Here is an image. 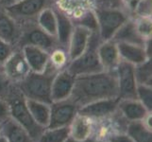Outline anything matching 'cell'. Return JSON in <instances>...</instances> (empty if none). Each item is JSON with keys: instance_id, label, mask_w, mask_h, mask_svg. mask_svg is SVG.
<instances>
[{"instance_id": "1", "label": "cell", "mask_w": 152, "mask_h": 142, "mask_svg": "<svg viewBox=\"0 0 152 142\" xmlns=\"http://www.w3.org/2000/svg\"><path fill=\"white\" fill-rule=\"evenodd\" d=\"M118 97L114 71H101L75 78L74 88L69 98L78 107L105 99Z\"/></svg>"}, {"instance_id": "2", "label": "cell", "mask_w": 152, "mask_h": 142, "mask_svg": "<svg viewBox=\"0 0 152 142\" xmlns=\"http://www.w3.org/2000/svg\"><path fill=\"white\" fill-rule=\"evenodd\" d=\"M57 73L48 65L43 72H30L22 82L16 85V87L26 99L51 104L52 82Z\"/></svg>"}, {"instance_id": "3", "label": "cell", "mask_w": 152, "mask_h": 142, "mask_svg": "<svg viewBox=\"0 0 152 142\" xmlns=\"http://www.w3.org/2000/svg\"><path fill=\"white\" fill-rule=\"evenodd\" d=\"M10 108V117L28 131L34 142L38 140L45 128L36 123L30 115L26 103V98L19 91L16 85H13L6 98Z\"/></svg>"}, {"instance_id": "4", "label": "cell", "mask_w": 152, "mask_h": 142, "mask_svg": "<svg viewBox=\"0 0 152 142\" xmlns=\"http://www.w3.org/2000/svg\"><path fill=\"white\" fill-rule=\"evenodd\" d=\"M100 42L101 39L97 32L92 33L86 49L81 55L70 61L67 70L75 77L104 71L97 54V47Z\"/></svg>"}, {"instance_id": "5", "label": "cell", "mask_w": 152, "mask_h": 142, "mask_svg": "<svg viewBox=\"0 0 152 142\" xmlns=\"http://www.w3.org/2000/svg\"><path fill=\"white\" fill-rule=\"evenodd\" d=\"M94 12L96 16L98 35L101 41L111 40L118 29L130 18L121 8L97 5Z\"/></svg>"}, {"instance_id": "6", "label": "cell", "mask_w": 152, "mask_h": 142, "mask_svg": "<svg viewBox=\"0 0 152 142\" xmlns=\"http://www.w3.org/2000/svg\"><path fill=\"white\" fill-rule=\"evenodd\" d=\"M21 28V35L16 49H22L24 46H34L48 51V53L58 46L57 39L42 29L37 23H28Z\"/></svg>"}, {"instance_id": "7", "label": "cell", "mask_w": 152, "mask_h": 142, "mask_svg": "<svg viewBox=\"0 0 152 142\" xmlns=\"http://www.w3.org/2000/svg\"><path fill=\"white\" fill-rule=\"evenodd\" d=\"M51 0H18L5 10L19 24L23 25L36 22L38 15L45 8H48Z\"/></svg>"}, {"instance_id": "8", "label": "cell", "mask_w": 152, "mask_h": 142, "mask_svg": "<svg viewBox=\"0 0 152 142\" xmlns=\"http://www.w3.org/2000/svg\"><path fill=\"white\" fill-rule=\"evenodd\" d=\"M118 98L121 99H137L136 90L137 82L134 75V65L123 60L119 62L115 68Z\"/></svg>"}, {"instance_id": "9", "label": "cell", "mask_w": 152, "mask_h": 142, "mask_svg": "<svg viewBox=\"0 0 152 142\" xmlns=\"http://www.w3.org/2000/svg\"><path fill=\"white\" fill-rule=\"evenodd\" d=\"M80 107L70 99L50 104L49 123L46 128L68 127L78 113Z\"/></svg>"}, {"instance_id": "10", "label": "cell", "mask_w": 152, "mask_h": 142, "mask_svg": "<svg viewBox=\"0 0 152 142\" xmlns=\"http://www.w3.org/2000/svg\"><path fill=\"white\" fill-rule=\"evenodd\" d=\"M2 69L5 76L7 77L10 83L14 85L22 82L31 72L21 49H14L12 54L5 62Z\"/></svg>"}, {"instance_id": "11", "label": "cell", "mask_w": 152, "mask_h": 142, "mask_svg": "<svg viewBox=\"0 0 152 142\" xmlns=\"http://www.w3.org/2000/svg\"><path fill=\"white\" fill-rule=\"evenodd\" d=\"M119 98L105 99L86 104L78 109V114L86 116L93 119H101L107 118L117 111Z\"/></svg>"}, {"instance_id": "12", "label": "cell", "mask_w": 152, "mask_h": 142, "mask_svg": "<svg viewBox=\"0 0 152 142\" xmlns=\"http://www.w3.org/2000/svg\"><path fill=\"white\" fill-rule=\"evenodd\" d=\"M75 76L67 70H61L55 75L51 87V99L53 102L64 101L71 97L74 88Z\"/></svg>"}, {"instance_id": "13", "label": "cell", "mask_w": 152, "mask_h": 142, "mask_svg": "<svg viewBox=\"0 0 152 142\" xmlns=\"http://www.w3.org/2000/svg\"><path fill=\"white\" fill-rule=\"evenodd\" d=\"M97 54L104 71H114L121 61L117 44L112 39L100 42L97 47Z\"/></svg>"}, {"instance_id": "14", "label": "cell", "mask_w": 152, "mask_h": 142, "mask_svg": "<svg viewBox=\"0 0 152 142\" xmlns=\"http://www.w3.org/2000/svg\"><path fill=\"white\" fill-rule=\"evenodd\" d=\"M95 119L78 114L69 125V136L77 141H84L93 138Z\"/></svg>"}, {"instance_id": "15", "label": "cell", "mask_w": 152, "mask_h": 142, "mask_svg": "<svg viewBox=\"0 0 152 142\" xmlns=\"http://www.w3.org/2000/svg\"><path fill=\"white\" fill-rule=\"evenodd\" d=\"M92 33L94 32L86 28H83L81 26H75L67 46V52L70 61L76 59L83 53L88 46Z\"/></svg>"}, {"instance_id": "16", "label": "cell", "mask_w": 152, "mask_h": 142, "mask_svg": "<svg viewBox=\"0 0 152 142\" xmlns=\"http://www.w3.org/2000/svg\"><path fill=\"white\" fill-rule=\"evenodd\" d=\"M21 35L19 24L0 7V38L16 47Z\"/></svg>"}, {"instance_id": "17", "label": "cell", "mask_w": 152, "mask_h": 142, "mask_svg": "<svg viewBox=\"0 0 152 142\" xmlns=\"http://www.w3.org/2000/svg\"><path fill=\"white\" fill-rule=\"evenodd\" d=\"M21 49L31 72L41 73L45 70L49 62L48 51L34 46H24Z\"/></svg>"}, {"instance_id": "18", "label": "cell", "mask_w": 152, "mask_h": 142, "mask_svg": "<svg viewBox=\"0 0 152 142\" xmlns=\"http://www.w3.org/2000/svg\"><path fill=\"white\" fill-rule=\"evenodd\" d=\"M118 111L128 121H141L150 113L138 99H119Z\"/></svg>"}, {"instance_id": "19", "label": "cell", "mask_w": 152, "mask_h": 142, "mask_svg": "<svg viewBox=\"0 0 152 142\" xmlns=\"http://www.w3.org/2000/svg\"><path fill=\"white\" fill-rule=\"evenodd\" d=\"M54 12L57 17L56 39L58 42V45L67 49L75 24L71 20V18L60 9L54 10Z\"/></svg>"}, {"instance_id": "20", "label": "cell", "mask_w": 152, "mask_h": 142, "mask_svg": "<svg viewBox=\"0 0 152 142\" xmlns=\"http://www.w3.org/2000/svg\"><path fill=\"white\" fill-rule=\"evenodd\" d=\"M1 135L8 142H34L28 131L10 117L1 122Z\"/></svg>"}, {"instance_id": "21", "label": "cell", "mask_w": 152, "mask_h": 142, "mask_svg": "<svg viewBox=\"0 0 152 142\" xmlns=\"http://www.w3.org/2000/svg\"><path fill=\"white\" fill-rule=\"evenodd\" d=\"M112 40L115 43H127L139 46H144L145 42V40L138 33L133 18H129L127 22H125L115 32Z\"/></svg>"}, {"instance_id": "22", "label": "cell", "mask_w": 152, "mask_h": 142, "mask_svg": "<svg viewBox=\"0 0 152 142\" xmlns=\"http://www.w3.org/2000/svg\"><path fill=\"white\" fill-rule=\"evenodd\" d=\"M120 59L129 63L133 65H139L150 58L148 57L144 49V46L127 44V43H116Z\"/></svg>"}, {"instance_id": "23", "label": "cell", "mask_w": 152, "mask_h": 142, "mask_svg": "<svg viewBox=\"0 0 152 142\" xmlns=\"http://www.w3.org/2000/svg\"><path fill=\"white\" fill-rule=\"evenodd\" d=\"M26 103L36 123L44 128L48 127L50 117V104L28 99H26Z\"/></svg>"}, {"instance_id": "24", "label": "cell", "mask_w": 152, "mask_h": 142, "mask_svg": "<svg viewBox=\"0 0 152 142\" xmlns=\"http://www.w3.org/2000/svg\"><path fill=\"white\" fill-rule=\"evenodd\" d=\"M127 133L134 142H152V133L143 121H129L128 122Z\"/></svg>"}, {"instance_id": "25", "label": "cell", "mask_w": 152, "mask_h": 142, "mask_svg": "<svg viewBox=\"0 0 152 142\" xmlns=\"http://www.w3.org/2000/svg\"><path fill=\"white\" fill-rule=\"evenodd\" d=\"M36 23L39 27L51 36L56 37L57 33V17L54 9L50 7L45 8L41 12L36 19Z\"/></svg>"}, {"instance_id": "26", "label": "cell", "mask_w": 152, "mask_h": 142, "mask_svg": "<svg viewBox=\"0 0 152 142\" xmlns=\"http://www.w3.org/2000/svg\"><path fill=\"white\" fill-rule=\"evenodd\" d=\"M70 63L69 55H68L67 49L64 47L58 46L57 47L49 52V62L48 65L53 68L57 72L64 70L67 68Z\"/></svg>"}, {"instance_id": "27", "label": "cell", "mask_w": 152, "mask_h": 142, "mask_svg": "<svg viewBox=\"0 0 152 142\" xmlns=\"http://www.w3.org/2000/svg\"><path fill=\"white\" fill-rule=\"evenodd\" d=\"M135 80L138 85L152 86V64L151 59L134 65Z\"/></svg>"}, {"instance_id": "28", "label": "cell", "mask_w": 152, "mask_h": 142, "mask_svg": "<svg viewBox=\"0 0 152 142\" xmlns=\"http://www.w3.org/2000/svg\"><path fill=\"white\" fill-rule=\"evenodd\" d=\"M69 138V126L61 128H45L36 142H65Z\"/></svg>"}, {"instance_id": "29", "label": "cell", "mask_w": 152, "mask_h": 142, "mask_svg": "<svg viewBox=\"0 0 152 142\" xmlns=\"http://www.w3.org/2000/svg\"><path fill=\"white\" fill-rule=\"evenodd\" d=\"M75 26H81L83 28H86L92 32L98 33V25L96 13L94 10H88L80 15L77 20V24Z\"/></svg>"}, {"instance_id": "30", "label": "cell", "mask_w": 152, "mask_h": 142, "mask_svg": "<svg viewBox=\"0 0 152 142\" xmlns=\"http://www.w3.org/2000/svg\"><path fill=\"white\" fill-rule=\"evenodd\" d=\"M137 99L144 106L151 112L152 110V87L146 85H137L136 90Z\"/></svg>"}, {"instance_id": "31", "label": "cell", "mask_w": 152, "mask_h": 142, "mask_svg": "<svg viewBox=\"0 0 152 142\" xmlns=\"http://www.w3.org/2000/svg\"><path fill=\"white\" fill-rule=\"evenodd\" d=\"M133 19L138 33L145 40L151 38V29H152L151 17H136Z\"/></svg>"}, {"instance_id": "32", "label": "cell", "mask_w": 152, "mask_h": 142, "mask_svg": "<svg viewBox=\"0 0 152 142\" xmlns=\"http://www.w3.org/2000/svg\"><path fill=\"white\" fill-rule=\"evenodd\" d=\"M16 49L14 46L10 45L8 42L0 38V67H2L9 57L12 54L14 49Z\"/></svg>"}, {"instance_id": "33", "label": "cell", "mask_w": 152, "mask_h": 142, "mask_svg": "<svg viewBox=\"0 0 152 142\" xmlns=\"http://www.w3.org/2000/svg\"><path fill=\"white\" fill-rule=\"evenodd\" d=\"M13 85H14L10 83L7 77L5 76L2 67H0V99H6Z\"/></svg>"}, {"instance_id": "34", "label": "cell", "mask_w": 152, "mask_h": 142, "mask_svg": "<svg viewBox=\"0 0 152 142\" xmlns=\"http://www.w3.org/2000/svg\"><path fill=\"white\" fill-rule=\"evenodd\" d=\"M136 17H151V0H142L134 13Z\"/></svg>"}, {"instance_id": "35", "label": "cell", "mask_w": 152, "mask_h": 142, "mask_svg": "<svg viewBox=\"0 0 152 142\" xmlns=\"http://www.w3.org/2000/svg\"><path fill=\"white\" fill-rule=\"evenodd\" d=\"M141 1L142 0H121V9L130 18H132Z\"/></svg>"}, {"instance_id": "36", "label": "cell", "mask_w": 152, "mask_h": 142, "mask_svg": "<svg viewBox=\"0 0 152 142\" xmlns=\"http://www.w3.org/2000/svg\"><path fill=\"white\" fill-rule=\"evenodd\" d=\"M109 142H134L132 138L126 133H117V134H114L113 135H111L110 138H108Z\"/></svg>"}, {"instance_id": "37", "label": "cell", "mask_w": 152, "mask_h": 142, "mask_svg": "<svg viewBox=\"0 0 152 142\" xmlns=\"http://www.w3.org/2000/svg\"><path fill=\"white\" fill-rule=\"evenodd\" d=\"M10 117V108L6 99H0V123Z\"/></svg>"}, {"instance_id": "38", "label": "cell", "mask_w": 152, "mask_h": 142, "mask_svg": "<svg viewBox=\"0 0 152 142\" xmlns=\"http://www.w3.org/2000/svg\"><path fill=\"white\" fill-rule=\"evenodd\" d=\"M104 6L112 7V8H121V0H105Z\"/></svg>"}, {"instance_id": "39", "label": "cell", "mask_w": 152, "mask_h": 142, "mask_svg": "<svg viewBox=\"0 0 152 142\" xmlns=\"http://www.w3.org/2000/svg\"><path fill=\"white\" fill-rule=\"evenodd\" d=\"M142 121L149 130L152 129V115H151V112L145 116V118L142 120Z\"/></svg>"}, {"instance_id": "40", "label": "cell", "mask_w": 152, "mask_h": 142, "mask_svg": "<svg viewBox=\"0 0 152 142\" xmlns=\"http://www.w3.org/2000/svg\"><path fill=\"white\" fill-rule=\"evenodd\" d=\"M14 2H16V0H0V7L6 8L8 6H10Z\"/></svg>"}, {"instance_id": "41", "label": "cell", "mask_w": 152, "mask_h": 142, "mask_svg": "<svg viewBox=\"0 0 152 142\" xmlns=\"http://www.w3.org/2000/svg\"><path fill=\"white\" fill-rule=\"evenodd\" d=\"M95 141H96V140L94 139L93 138H90V139L84 140V141H77V140H75V139H73L72 138H70V136H69V138H67V140H66L65 142H95Z\"/></svg>"}, {"instance_id": "42", "label": "cell", "mask_w": 152, "mask_h": 142, "mask_svg": "<svg viewBox=\"0 0 152 142\" xmlns=\"http://www.w3.org/2000/svg\"><path fill=\"white\" fill-rule=\"evenodd\" d=\"M0 142H8L7 139L5 138V136L2 135H0Z\"/></svg>"}, {"instance_id": "43", "label": "cell", "mask_w": 152, "mask_h": 142, "mask_svg": "<svg viewBox=\"0 0 152 142\" xmlns=\"http://www.w3.org/2000/svg\"><path fill=\"white\" fill-rule=\"evenodd\" d=\"M95 142H109L108 140H97V141H95Z\"/></svg>"}, {"instance_id": "44", "label": "cell", "mask_w": 152, "mask_h": 142, "mask_svg": "<svg viewBox=\"0 0 152 142\" xmlns=\"http://www.w3.org/2000/svg\"><path fill=\"white\" fill-rule=\"evenodd\" d=\"M0 135H1V123H0Z\"/></svg>"}, {"instance_id": "45", "label": "cell", "mask_w": 152, "mask_h": 142, "mask_svg": "<svg viewBox=\"0 0 152 142\" xmlns=\"http://www.w3.org/2000/svg\"><path fill=\"white\" fill-rule=\"evenodd\" d=\"M16 1H18V0H16Z\"/></svg>"}]
</instances>
